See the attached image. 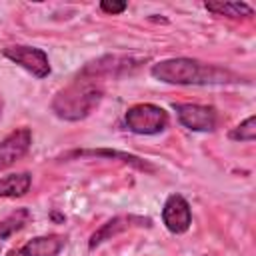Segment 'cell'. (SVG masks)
Segmentation results:
<instances>
[{
	"instance_id": "obj_15",
	"label": "cell",
	"mask_w": 256,
	"mask_h": 256,
	"mask_svg": "<svg viewBox=\"0 0 256 256\" xmlns=\"http://www.w3.org/2000/svg\"><path fill=\"white\" fill-rule=\"evenodd\" d=\"M126 2H108V0H102L100 2V10L106 12V14H122L126 10Z\"/></svg>"
},
{
	"instance_id": "obj_5",
	"label": "cell",
	"mask_w": 256,
	"mask_h": 256,
	"mask_svg": "<svg viewBox=\"0 0 256 256\" xmlns=\"http://www.w3.org/2000/svg\"><path fill=\"white\" fill-rule=\"evenodd\" d=\"M176 112L178 122L192 130V132H212L218 124V112L214 106L206 104H192V102H178L172 106Z\"/></svg>"
},
{
	"instance_id": "obj_14",
	"label": "cell",
	"mask_w": 256,
	"mask_h": 256,
	"mask_svg": "<svg viewBox=\"0 0 256 256\" xmlns=\"http://www.w3.org/2000/svg\"><path fill=\"white\" fill-rule=\"evenodd\" d=\"M228 138L234 142H254L256 140V116H248L236 128L228 132Z\"/></svg>"
},
{
	"instance_id": "obj_10",
	"label": "cell",
	"mask_w": 256,
	"mask_h": 256,
	"mask_svg": "<svg viewBox=\"0 0 256 256\" xmlns=\"http://www.w3.org/2000/svg\"><path fill=\"white\" fill-rule=\"evenodd\" d=\"M66 244V238L60 234L34 236L20 248H12L6 256H58Z\"/></svg>"
},
{
	"instance_id": "obj_1",
	"label": "cell",
	"mask_w": 256,
	"mask_h": 256,
	"mask_svg": "<svg viewBox=\"0 0 256 256\" xmlns=\"http://www.w3.org/2000/svg\"><path fill=\"white\" fill-rule=\"evenodd\" d=\"M150 74L166 84L178 86H208V84H230L238 82V76L228 68L204 64L194 58H166L152 64Z\"/></svg>"
},
{
	"instance_id": "obj_6",
	"label": "cell",
	"mask_w": 256,
	"mask_h": 256,
	"mask_svg": "<svg viewBox=\"0 0 256 256\" xmlns=\"http://www.w3.org/2000/svg\"><path fill=\"white\" fill-rule=\"evenodd\" d=\"M2 56L8 58L10 62L18 64L26 72H30L34 78H46L50 74V62L44 50L36 46H26V44H14L6 46L2 50Z\"/></svg>"
},
{
	"instance_id": "obj_11",
	"label": "cell",
	"mask_w": 256,
	"mask_h": 256,
	"mask_svg": "<svg viewBox=\"0 0 256 256\" xmlns=\"http://www.w3.org/2000/svg\"><path fill=\"white\" fill-rule=\"evenodd\" d=\"M62 158H66V160L68 158H108V160H120L124 164H130V166H134V168H138L142 172H154L156 170L150 162H146V160H142V158H138L134 154L120 152V150H108V148H98V150H72V152H66Z\"/></svg>"
},
{
	"instance_id": "obj_12",
	"label": "cell",
	"mask_w": 256,
	"mask_h": 256,
	"mask_svg": "<svg viewBox=\"0 0 256 256\" xmlns=\"http://www.w3.org/2000/svg\"><path fill=\"white\" fill-rule=\"evenodd\" d=\"M32 174L30 172H16L0 178V198H20L30 190Z\"/></svg>"
},
{
	"instance_id": "obj_8",
	"label": "cell",
	"mask_w": 256,
	"mask_h": 256,
	"mask_svg": "<svg viewBox=\"0 0 256 256\" xmlns=\"http://www.w3.org/2000/svg\"><path fill=\"white\" fill-rule=\"evenodd\" d=\"M132 226H152V220H150V218H144V216H134V214L114 216V218L106 220L98 230L92 232V236H90V240H88V248L94 250V248L100 246L102 242L112 240L114 236L126 232V230L132 228Z\"/></svg>"
},
{
	"instance_id": "obj_13",
	"label": "cell",
	"mask_w": 256,
	"mask_h": 256,
	"mask_svg": "<svg viewBox=\"0 0 256 256\" xmlns=\"http://www.w3.org/2000/svg\"><path fill=\"white\" fill-rule=\"evenodd\" d=\"M204 8L216 16L240 20V18H252L254 10L246 2H204Z\"/></svg>"
},
{
	"instance_id": "obj_2",
	"label": "cell",
	"mask_w": 256,
	"mask_h": 256,
	"mask_svg": "<svg viewBox=\"0 0 256 256\" xmlns=\"http://www.w3.org/2000/svg\"><path fill=\"white\" fill-rule=\"evenodd\" d=\"M104 96V88L98 80H90L78 76L70 86L60 90L52 100V112L62 120H82L92 114V110L100 104Z\"/></svg>"
},
{
	"instance_id": "obj_18",
	"label": "cell",
	"mask_w": 256,
	"mask_h": 256,
	"mask_svg": "<svg viewBox=\"0 0 256 256\" xmlns=\"http://www.w3.org/2000/svg\"><path fill=\"white\" fill-rule=\"evenodd\" d=\"M0 248H2V240H0Z\"/></svg>"
},
{
	"instance_id": "obj_7",
	"label": "cell",
	"mask_w": 256,
	"mask_h": 256,
	"mask_svg": "<svg viewBox=\"0 0 256 256\" xmlns=\"http://www.w3.org/2000/svg\"><path fill=\"white\" fill-rule=\"evenodd\" d=\"M162 222L172 234H184L192 226V210L182 194H170L162 206Z\"/></svg>"
},
{
	"instance_id": "obj_16",
	"label": "cell",
	"mask_w": 256,
	"mask_h": 256,
	"mask_svg": "<svg viewBox=\"0 0 256 256\" xmlns=\"http://www.w3.org/2000/svg\"><path fill=\"white\" fill-rule=\"evenodd\" d=\"M52 218H54V220H64V216H60V214H56V212L52 214Z\"/></svg>"
},
{
	"instance_id": "obj_9",
	"label": "cell",
	"mask_w": 256,
	"mask_h": 256,
	"mask_svg": "<svg viewBox=\"0 0 256 256\" xmlns=\"http://www.w3.org/2000/svg\"><path fill=\"white\" fill-rule=\"evenodd\" d=\"M32 144V132L28 128H18L10 132L0 142V170L12 166L16 160H20Z\"/></svg>"
},
{
	"instance_id": "obj_4",
	"label": "cell",
	"mask_w": 256,
	"mask_h": 256,
	"mask_svg": "<svg viewBox=\"0 0 256 256\" xmlns=\"http://www.w3.org/2000/svg\"><path fill=\"white\" fill-rule=\"evenodd\" d=\"M124 122L130 132L142 134V136H152V134L164 132L168 128L170 118L162 106H156L150 102H140L126 110Z\"/></svg>"
},
{
	"instance_id": "obj_3",
	"label": "cell",
	"mask_w": 256,
	"mask_h": 256,
	"mask_svg": "<svg viewBox=\"0 0 256 256\" xmlns=\"http://www.w3.org/2000/svg\"><path fill=\"white\" fill-rule=\"evenodd\" d=\"M146 60H148L146 56H134V54H106L98 60L88 62L78 76L98 82H102V78H120L138 70Z\"/></svg>"
},
{
	"instance_id": "obj_17",
	"label": "cell",
	"mask_w": 256,
	"mask_h": 256,
	"mask_svg": "<svg viewBox=\"0 0 256 256\" xmlns=\"http://www.w3.org/2000/svg\"><path fill=\"white\" fill-rule=\"evenodd\" d=\"M0 114H2V100H0Z\"/></svg>"
}]
</instances>
